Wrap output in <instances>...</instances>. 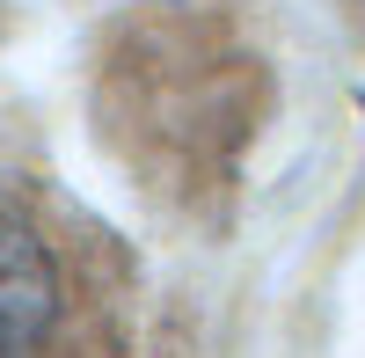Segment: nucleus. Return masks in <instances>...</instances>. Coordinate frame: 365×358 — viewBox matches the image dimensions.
<instances>
[{
  "instance_id": "nucleus-1",
  "label": "nucleus",
  "mask_w": 365,
  "mask_h": 358,
  "mask_svg": "<svg viewBox=\"0 0 365 358\" xmlns=\"http://www.w3.org/2000/svg\"><path fill=\"white\" fill-rule=\"evenodd\" d=\"M58 322V263L37 220L0 198V358H29Z\"/></svg>"
}]
</instances>
